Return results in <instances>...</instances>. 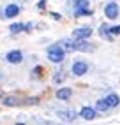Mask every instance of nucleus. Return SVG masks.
<instances>
[{
    "mask_svg": "<svg viewBox=\"0 0 120 125\" xmlns=\"http://www.w3.org/2000/svg\"><path fill=\"white\" fill-rule=\"evenodd\" d=\"M80 115H81V118H85V120H94V118H96V109H94V107H83Z\"/></svg>",
    "mask_w": 120,
    "mask_h": 125,
    "instance_id": "1a4fd4ad",
    "label": "nucleus"
},
{
    "mask_svg": "<svg viewBox=\"0 0 120 125\" xmlns=\"http://www.w3.org/2000/svg\"><path fill=\"white\" fill-rule=\"evenodd\" d=\"M12 34H18V32H21V30H25V25L23 23H14V25H11V28H9Z\"/></svg>",
    "mask_w": 120,
    "mask_h": 125,
    "instance_id": "2eb2a0df",
    "label": "nucleus"
},
{
    "mask_svg": "<svg viewBox=\"0 0 120 125\" xmlns=\"http://www.w3.org/2000/svg\"><path fill=\"white\" fill-rule=\"evenodd\" d=\"M64 44L67 49H76V51H92L94 46H90L85 39H76L74 42H71V41H64Z\"/></svg>",
    "mask_w": 120,
    "mask_h": 125,
    "instance_id": "f03ea898",
    "label": "nucleus"
},
{
    "mask_svg": "<svg viewBox=\"0 0 120 125\" xmlns=\"http://www.w3.org/2000/svg\"><path fill=\"white\" fill-rule=\"evenodd\" d=\"M109 32H111V34H113V35L120 34V25H118V27H111V28H109Z\"/></svg>",
    "mask_w": 120,
    "mask_h": 125,
    "instance_id": "f3484780",
    "label": "nucleus"
},
{
    "mask_svg": "<svg viewBox=\"0 0 120 125\" xmlns=\"http://www.w3.org/2000/svg\"><path fill=\"white\" fill-rule=\"evenodd\" d=\"M44 2H46V0H41V2H39V7H41V9L44 7Z\"/></svg>",
    "mask_w": 120,
    "mask_h": 125,
    "instance_id": "6ab92c4d",
    "label": "nucleus"
},
{
    "mask_svg": "<svg viewBox=\"0 0 120 125\" xmlns=\"http://www.w3.org/2000/svg\"><path fill=\"white\" fill-rule=\"evenodd\" d=\"M108 107H109V106H108V102H106V99H99V101L96 102V109H97V111H106Z\"/></svg>",
    "mask_w": 120,
    "mask_h": 125,
    "instance_id": "ddd939ff",
    "label": "nucleus"
},
{
    "mask_svg": "<svg viewBox=\"0 0 120 125\" xmlns=\"http://www.w3.org/2000/svg\"><path fill=\"white\" fill-rule=\"evenodd\" d=\"M2 104L4 106H18V99L16 97H4Z\"/></svg>",
    "mask_w": 120,
    "mask_h": 125,
    "instance_id": "4468645a",
    "label": "nucleus"
},
{
    "mask_svg": "<svg viewBox=\"0 0 120 125\" xmlns=\"http://www.w3.org/2000/svg\"><path fill=\"white\" fill-rule=\"evenodd\" d=\"M16 125H25V123H16Z\"/></svg>",
    "mask_w": 120,
    "mask_h": 125,
    "instance_id": "aec40b11",
    "label": "nucleus"
},
{
    "mask_svg": "<svg viewBox=\"0 0 120 125\" xmlns=\"http://www.w3.org/2000/svg\"><path fill=\"white\" fill-rule=\"evenodd\" d=\"M90 35H92V30L87 28V27H83V28H76V30L72 32V37H74V39H88Z\"/></svg>",
    "mask_w": 120,
    "mask_h": 125,
    "instance_id": "6e6552de",
    "label": "nucleus"
},
{
    "mask_svg": "<svg viewBox=\"0 0 120 125\" xmlns=\"http://www.w3.org/2000/svg\"><path fill=\"white\" fill-rule=\"evenodd\" d=\"M104 14H106V18H109V20H117L118 14H120V9H118L117 2H108L106 7H104Z\"/></svg>",
    "mask_w": 120,
    "mask_h": 125,
    "instance_id": "20e7f679",
    "label": "nucleus"
},
{
    "mask_svg": "<svg viewBox=\"0 0 120 125\" xmlns=\"http://www.w3.org/2000/svg\"><path fill=\"white\" fill-rule=\"evenodd\" d=\"M74 14H78V16H90L92 14V11L88 9L87 0H76L74 2Z\"/></svg>",
    "mask_w": 120,
    "mask_h": 125,
    "instance_id": "7ed1b4c3",
    "label": "nucleus"
},
{
    "mask_svg": "<svg viewBox=\"0 0 120 125\" xmlns=\"http://www.w3.org/2000/svg\"><path fill=\"white\" fill-rule=\"evenodd\" d=\"M18 14H20V5H16V4H9L4 9V18H7V20L16 18Z\"/></svg>",
    "mask_w": 120,
    "mask_h": 125,
    "instance_id": "423d86ee",
    "label": "nucleus"
},
{
    "mask_svg": "<svg viewBox=\"0 0 120 125\" xmlns=\"http://www.w3.org/2000/svg\"><path fill=\"white\" fill-rule=\"evenodd\" d=\"M48 58H49V62H53V63L64 62V58H65L64 48L60 46V44H51V46L48 48Z\"/></svg>",
    "mask_w": 120,
    "mask_h": 125,
    "instance_id": "f257e3e1",
    "label": "nucleus"
},
{
    "mask_svg": "<svg viewBox=\"0 0 120 125\" xmlns=\"http://www.w3.org/2000/svg\"><path fill=\"white\" fill-rule=\"evenodd\" d=\"M62 79H64V74H55V78H53V81H55V83L62 81Z\"/></svg>",
    "mask_w": 120,
    "mask_h": 125,
    "instance_id": "a211bd4d",
    "label": "nucleus"
},
{
    "mask_svg": "<svg viewBox=\"0 0 120 125\" xmlns=\"http://www.w3.org/2000/svg\"><path fill=\"white\" fill-rule=\"evenodd\" d=\"M99 32H101V35H104V37H108V39H109V34H108V28L104 27V25H102V27L99 28Z\"/></svg>",
    "mask_w": 120,
    "mask_h": 125,
    "instance_id": "dca6fc26",
    "label": "nucleus"
},
{
    "mask_svg": "<svg viewBox=\"0 0 120 125\" xmlns=\"http://www.w3.org/2000/svg\"><path fill=\"white\" fill-rule=\"evenodd\" d=\"M58 116H60V118H64V120H67V122H71V120L76 118V115H74L72 111H60Z\"/></svg>",
    "mask_w": 120,
    "mask_h": 125,
    "instance_id": "f8f14e48",
    "label": "nucleus"
},
{
    "mask_svg": "<svg viewBox=\"0 0 120 125\" xmlns=\"http://www.w3.org/2000/svg\"><path fill=\"white\" fill-rule=\"evenodd\" d=\"M106 102H108L109 107H115V106H118V102H120V97H118L117 94H109V95L106 97Z\"/></svg>",
    "mask_w": 120,
    "mask_h": 125,
    "instance_id": "9b49d317",
    "label": "nucleus"
},
{
    "mask_svg": "<svg viewBox=\"0 0 120 125\" xmlns=\"http://www.w3.org/2000/svg\"><path fill=\"white\" fill-rule=\"evenodd\" d=\"M71 95H72V90L71 88H60L57 92V99H60V101H67Z\"/></svg>",
    "mask_w": 120,
    "mask_h": 125,
    "instance_id": "9d476101",
    "label": "nucleus"
},
{
    "mask_svg": "<svg viewBox=\"0 0 120 125\" xmlns=\"http://www.w3.org/2000/svg\"><path fill=\"white\" fill-rule=\"evenodd\" d=\"M71 69H72V74H74V76H83L85 72H88V65H87V62L78 60V62L72 63Z\"/></svg>",
    "mask_w": 120,
    "mask_h": 125,
    "instance_id": "39448f33",
    "label": "nucleus"
},
{
    "mask_svg": "<svg viewBox=\"0 0 120 125\" xmlns=\"http://www.w3.org/2000/svg\"><path fill=\"white\" fill-rule=\"evenodd\" d=\"M5 60L9 62V63H20L23 60V53L18 51V49H12V51H9L5 55Z\"/></svg>",
    "mask_w": 120,
    "mask_h": 125,
    "instance_id": "0eeeda50",
    "label": "nucleus"
}]
</instances>
